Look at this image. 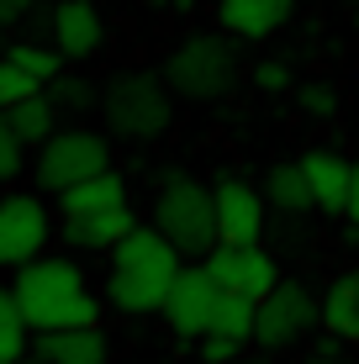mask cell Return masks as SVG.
I'll return each instance as SVG.
<instances>
[{"label":"cell","mask_w":359,"mask_h":364,"mask_svg":"<svg viewBox=\"0 0 359 364\" xmlns=\"http://www.w3.org/2000/svg\"><path fill=\"white\" fill-rule=\"evenodd\" d=\"M185 259L154 222H138L117 248H111L106 264V306L122 317H148V311H164L169 291H175Z\"/></svg>","instance_id":"1"},{"label":"cell","mask_w":359,"mask_h":364,"mask_svg":"<svg viewBox=\"0 0 359 364\" xmlns=\"http://www.w3.org/2000/svg\"><path fill=\"white\" fill-rule=\"evenodd\" d=\"M21 317L32 322V333H69V328H101V306L106 301L90 291L80 259L69 254H43L32 264L16 269L11 280Z\"/></svg>","instance_id":"2"},{"label":"cell","mask_w":359,"mask_h":364,"mask_svg":"<svg viewBox=\"0 0 359 364\" xmlns=\"http://www.w3.org/2000/svg\"><path fill=\"white\" fill-rule=\"evenodd\" d=\"M159 74L169 80L175 100H185V106H217L243 80V43L222 27L217 32H191L164 53V69Z\"/></svg>","instance_id":"3"},{"label":"cell","mask_w":359,"mask_h":364,"mask_svg":"<svg viewBox=\"0 0 359 364\" xmlns=\"http://www.w3.org/2000/svg\"><path fill=\"white\" fill-rule=\"evenodd\" d=\"M101 117H106V137L122 143H159L175 122V90L159 69H117L101 85Z\"/></svg>","instance_id":"4"},{"label":"cell","mask_w":359,"mask_h":364,"mask_svg":"<svg viewBox=\"0 0 359 364\" xmlns=\"http://www.w3.org/2000/svg\"><path fill=\"white\" fill-rule=\"evenodd\" d=\"M154 228L180 248V259H195V264H201L222 243L212 185L195 180V174H180V169L164 174V185H159V196H154Z\"/></svg>","instance_id":"5"},{"label":"cell","mask_w":359,"mask_h":364,"mask_svg":"<svg viewBox=\"0 0 359 364\" xmlns=\"http://www.w3.org/2000/svg\"><path fill=\"white\" fill-rule=\"evenodd\" d=\"M106 169H111V137L74 122V127H58L43 148H37L32 180H37V191L64 196V191L95 180V174H106Z\"/></svg>","instance_id":"6"},{"label":"cell","mask_w":359,"mask_h":364,"mask_svg":"<svg viewBox=\"0 0 359 364\" xmlns=\"http://www.w3.org/2000/svg\"><path fill=\"white\" fill-rule=\"evenodd\" d=\"M317 328H323V296L301 280H280L275 291L259 301V328H254V343L264 354H286V348L306 343Z\"/></svg>","instance_id":"7"},{"label":"cell","mask_w":359,"mask_h":364,"mask_svg":"<svg viewBox=\"0 0 359 364\" xmlns=\"http://www.w3.org/2000/svg\"><path fill=\"white\" fill-rule=\"evenodd\" d=\"M53 243V211L37 191H6L0 196V264L21 269L48 254Z\"/></svg>","instance_id":"8"},{"label":"cell","mask_w":359,"mask_h":364,"mask_svg":"<svg viewBox=\"0 0 359 364\" xmlns=\"http://www.w3.org/2000/svg\"><path fill=\"white\" fill-rule=\"evenodd\" d=\"M201 264H206V274H212L227 296L264 301L280 285V259L269 254L264 243H217Z\"/></svg>","instance_id":"9"},{"label":"cell","mask_w":359,"mask_h":364,"mask_svg":"<svg viewBox=\"0 0 359 364\" xmlns=\"http://www.w3.org/2000/svg\"><path fill=\"white\" fill-rule=\"evenodd\" d=\"M212 200H217L222 243H264V228H269L264 185L243 180V174H217L212 180Z\"/></svg>","instance_id":"10"},{"label":"cell","mask_w":359,"mask_h":364,"mask_svg":"<svg viewBox=\"0 0 359 364\" xmlns=\"http://www.w3.org/2000/svg\"><path fill=\"white\" fill-rule=\"evenodd\" d=\"M217 306H222V285L206 274V264H185L175 291L164 301V322H169L175 338H195V343H201V338L212 333V322H217Z\"/></svg>","instance_id":"11"},{"label":"cell","mask_w":359,"mask_h":364,"mask_svg":"<svg viewBox=\"0 0 359 364\" xmlns=\"http://www.w3.org/2000/svg\"><path fill=\"white\" fill-rule=\"evenodd\" d=\"M48 43L64 53V64H90L106 48V16L95 0H53L48 6Z\"/></svg>","instance_id":"12"},{"label":"cell","mask_w":359,"mask_h":364,"mask_svg":"<svg viewBox=\"0 0 359 364\" xmlns=\"http://www.w3.org/2000/svg\"><path fill=\"white\" fill-rule=\"evenodd\" d=\"M301 174L312 185V200L323 217H349V196H354V164L333 148H312L301 154Z\"/></svg>","instance_id":"13"},{"label":"cell","mask_w":359,"mask_h":364,"mask_svg":"<svg viewBox=\"0 0 359 364\" xmlns=\"http://www.w3.org/2000/svg\"><path fill=\"white\" fill-rule=\"evenodd\" d=\"M296 16V0H217V27L238 43H264Z\"/></svg>","instance_id":"14"},{"label":"cell","mask_w":359,"mask_h":364,"mask_svg":"<svg viewBox=\"0 0 359 364\" xmlns=\"http://www.w3.org/2000/svg\"><path fill=\"white\" fill-rule=\"evenodd\" d=\"M132 228H138L132 206H111V211H90V217H64L58 232H64V243L80 248V254H111Z\"/></svg>","instance_id":"15"},{"label":"cell","mask_w":359,"mask_h":364,"mask_svg":"<svg viewBox=\"0 0 359 364\" xmlns=\"http://www.w3.org/2000/svg\"><path fill=\"white\" fill-rule=\"evenodd\" d=\"M43 364H111V343L101 328H69V333H37Z\"/></svg>","instance_id":"16"},{"label":"cell","mask_w":359,"mask_h":364,"mask_svg":"<svg viewBox=\"0 0 359 364\" xmlns=\"http://www.w3.org/2000/svg\"><path fill=\"white\" fill-rule=\"evenodd\" d=\"M323 328L338 343H359V269H343L323 291Z\"/></svg>","instance_id":"17"},{"label":"cell","mask_w":359,"mask_h":364,"mask_svg":"<svg viewBox=\"0 0 359 364\" xmlns=\"http://www.w3.org/2000/svg\"><path fill=\"white\" fill-rule=\"evenodd\" d=\"M111 206H127V180L117 169H106V174H95V180H85V185L58 196L64 217H90V211H111Z\"/></svg>","instance_id":"18"},{"label":"cell","mask_w":359,"mask_h":364,"mask_svg":"<svg viewBox=\"0 0 359 364\" xmlns=\"http://www.w3.org/2000/svg\"><path fill=\"white\" fill-rule=\"evenodd\" d=\"M264 200H269L275 211H286V217L317 211L312 185H306V174H301V159H291V164H275V169L264 174Z\"/></svg>","instance_id":"19"},{"label":"cell","mask_w":359,"mask_h":364,"mask_svg":"<svg viewBox=\"0 0 359 364\" xmlns=\"http://www.w3.org/2000/svg\"><path fill=\"white\" fill-rule=\"evenodd\" d=\"M6 122H11V132L21 137L27 148H43L48 137L58 132V106H53V95H32V100H21L16 111H6Z\"/></svg>","instance_id":"20"},{"label":"cell","mask_w":359,"mask_h":364,"mask_svg":"<svg viewBox=\"0 0 359 364\" xmlns=\"http://www.w3.org/2000/svg\"><path fill=\"white\" fill-rule=\"evenodd\" d=\"M32 322L21 317V306H16V291H0V364H21V354L32 348Z\"/></svg>","instance_id":"21"},{"label":"cell","mask_w":359,"mask_h":364,"mask_svg":"<svg viewBox=\"0 0 359 364\" xmlns=\"http://www.w3.org/2000/svg\"><path fill=\"white\" fill-rule=\"evenodd\" d=\"M254 328H259V301H249V296H227V291H222V306H217L212 333H217V338H232V343L249 348V343H254Z\"/></svg>","instance_id":"22"},{"label":"cell","mask_w":359,"mask_h":364,"mask_svg":"<svg viewBox=\"0 0 359 364\" xmlns=\"http://www.w3.org/2000/svg\"><path fill=\"white\" fill-rule=\"evenodd\" d=\"M6 58H11V64H21L37 85H53L58 74L69 69V64H64V53H58L53 43H32V37H27V43H11V48H6Z\"/></svg>","instance_id":"23"},{"label":"cell","mask_w":359,"mask_h":364,"mask_svg":"<svg viewBox=\"0 0 359 364\" xmlns=\"http://www.w3.org/2000/svg\"><path fill=\"white\" fill-rule=\"evenodd\" d=\"M48 95H53L58 111H90V106H101V85H90L85 74H69V69L48 85Z\"/></svg>","instance_id":"24"},{"label":"cell","mask_w":359,"mask_h":364,"mask_svg":"<svg viewBox=\"0 0 359 364\" xmlns=\"http://www.w3.org/2000/svg\"><path fill=\"white\" fill-rule=\"evenodd\" d=\"M48 85H37L27 69L21 64H11L6 53H0V117H6V111H16L21 100H32V95H43Z\"/></svg>","instance_id":"25"},{"label":"cell","mask_w":359,"mask_h":364,"mask_svg":"<svg viewBox=\"0 0 359 364\" xmlns=\"http://www.w3.org/2000/svg\"><path fill=\"white\" fill-rule=\"evenodd\" d=\"M249 80H254L259 95H291L296 90V74H291L286 58H259V64L249 69Z\"/></svg>","instance_id":"26"},{"label":"cell","mask_w":359,"mask_h":364,"mask_svg":"<svg viewBox=\"0 0 359 364\" xmlns=\"http://www.w3.org/2000/svg\"><path fill=\"white\" fill-rule=\"evenodd\" d=\"M296 106H301L306 117L328 122V117H338V90H333L328 80H306V85H296Z\"/></svg>","instance_id":"27"},{"label":"cell","mask_w":359,"mask_h":364,"mask_svg":"<svg viewBox=\"0 0 359 364\" xmlns=\"http://www.w3.org/2000/svg\"><path fill=\"white\" fill-rule=\"evenodd\" d=\"M21 164H27V143H21V137L11 132V122L0 117V185H6V180H16Z\"/></svg>","instance_id":"28"},{"label":"cell","mask_w":359,"mask_h":364,"mask_svg":"<svg viewBox=\"0 0 359 364\" xmlns=\"http://www.w3.org/2000/svg\"><path fill=\"white\" fill-rule=\"evenodd\" d=\"M201 359H206V364H232V359H243V343L206 333V338H201Z\"/></svg>","instance_id":"29"},{"label":"cell","mask_w":359,"mask_h":364,"mask_svg":"<svg viewBox=\"0 0 359 364\" xmlns=\"http://www.w3.org/2000/svg\"><path fill=\"white\" fill-rule=\"evenodd\" d=\"M37 11V0H0V27H16Z\"/></svg>","instance_id":"30"},{"label":"cell","mask_w":359,"mask_h":364,"mask_svg":"<svg viewBox=\"0 0 359 364\" xmlns=\"http://www.w3.org/2000/svg\"><path fill=\"white\" fill-rule=\"evenodd\" d=\"M349 222L359 228V164H354V196H349Z\"/></svg>","instance_id":"31"},{"label":"cell","mask_w":359,"mask_h":364,"mask_svg":"<svg viewBox=\"0 0 359 364\" xmlns=\"http://www.w3.org/2000/svg\"><path fill=\"white\" fill-rule=\"evenodd\" d=\"M148 6H159V11H191L195 0H148Z\"/></svg>","instance_id":"32"},{"label":"cell","mask_w":359,"mask_h":364,"mask_svg":"<svg viewBox=\"0 0 359 364\" xmlns=\"http://www.w3.org/2000/svg\"><path fill=\"white\" fill-rule=\"evenodd\" d=\"M306 364H338V359H333V354H317V359H306Z\"/></svg>","instance_id":"33"},{"label":"cell","mask_w":359,"mask_h":364,"mask_svg":"<svg viewBox=\"0 0 359 364\" xmlns=\"http://www.w3.org/2000/svg\"><path fill=\"white\" fill-rule=\"evenodd\" d=\"M232 364H269V359H232Z\"/></svg>","instance_id":"34"}]
</instances>
